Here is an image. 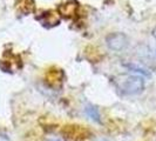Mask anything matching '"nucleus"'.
I'll return each instance as SVG.
<instances>
[{
	"label": "nucleus",
	"mask_w": 156,
	"mask_h": 141,
	"mask_svg": "<svg viewBox=\"0 0 156 141\" xmlns=\"http://www.w3.org/2000/svg\"><path fill=\"white\" fill-rule=\"evenodd\" d=\"M116 88L125 95H135L144 89V79L141 75L122 74L114 80Z\"/></svg>",
	"instance_id": "nucleus-1"
},
{
	"label": "nucleus",
	"mask_w": 156,
	"mask_h": 141,
	"mask_svg": "<svg viewBox=\"0 0 156 141\" xmlns=\"http://www.w3.org/2000/svg\"><path fill=\"white\" fill-rule=\"evenodd\" d=\"M62 134L69 140L73 141H85L90 136V131L80 125H67L62 128Z\"/></svg>",
	"instance_id": "nucleus-2"
},
{
	"label": "nucleus",
	"mask_w": 156,
	"mask_h": 141,
	"mask_svg": "<svg viewBox=\"0 0 156 141\" xmlns=\"http://www.w3.org/2000/svg\"><path fill=\"white\" fill-rule=\"evenodd\" d=\"M65 80V73L61 68L58 67H51L45 73V81L47 85L52 88H59L62 86Z\"/></svg>",
	"instance_id": "nucleus-3"
},
{
	"label": "nucleus",
	"mask_w": 156,
	"mask_h": 141,
	"mask_svg": "<svg viewBox=\"0 0 156 141\" xmlns=\"http://www.w3.org/2000/svg\"><path fill=\"white\" fill-rule=\"evenodd\" d=\"M107 46L113 51H123L128 46V37L123 33H113L109 34L106 39Z\"/></svg>",
	"instance_id": "nucleus-4"
},
{
	"label": "nucleus",
	"mask_w": 156,
	"mask_h": 141,
	"mask_svg": "<svg viewBox=\"0 0 156 141\" xmlns=\"http://www.w3.org/2000/svg\"><path fill=\"white\" fill-rule=\"evenodd\" d=\"M78 11V4L75 1H67L59 6V13L65 18H72Z\"/></svg>",
	"instance_id": "nucleus-5"
},
{
	"label": "nucleus",
	"mask_w": 156,
	"mask_h": 141,
	"mask_svg": "<svg viewBox=\"0 0 156 141\" xmlns=\"http://www.w3.org/2000/svg\"><path fill=\"white\" fill-rule=\"evenodd\" d=\"M16 8L23 14H28L34 11V1L33 0H18Z\"/></svg>",
	"instance_id": "nucleus-6"
},
{
	"label": "nucleus",
	"mask_w": 156,
	"mask_h": 141,
	"mask_svg": "<svg viewBox=\"0 0 156 141\" xmlns=\"http://www.w3.org/2000/svg\"><path fill=\"white\" fill-rule=\"evenodd\" d=\"M86 113L90 119H94L95 121H100V113H99L98 108H95L93 106H87Z\"/></svg>",
	"instance_id": "nucleus-7"
},
{
	"label": "nucleus",
	"mask_w": 156,
	"mask_h": 141,
	"mask_svg": "<svg viewBox=\"0 0 156 141\" xmlns=\"http://www.w3.org/2000/svg\"><path fill=\"white\" fill-rule=\"evenodd\" d=\"M151 34H153V37H154V38L156 39V27L154 28V30H153V33H151Z\"/></svg>",
	"instance_id": "nucleus-8"
},
{
	"label": "nucleus",
	"mask_w": 156,
	"mask_h": 141,
	"mask_svg": "<svg viewBox=\"0 0 156 141\" xmlns=\"http://www.w3.org/2000/svg\"><path fill=\"white\" fill-rule=\"evenodd\" d=\"M49 141H60V140H58V139H53V140H49Z\"/></svg>",
	"instance_id": "nucleus-9"
}]
</instances>
